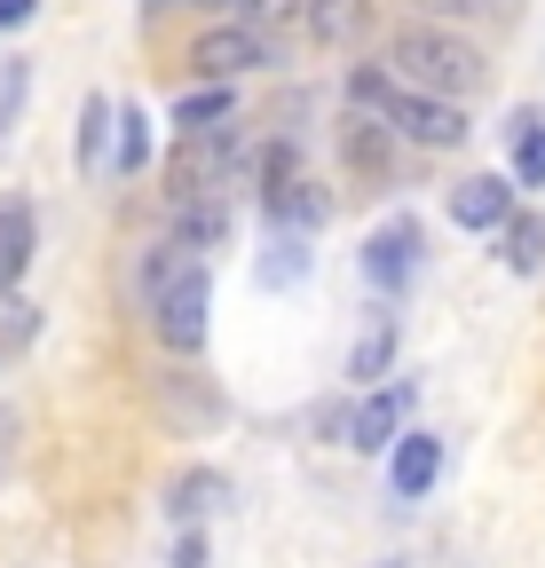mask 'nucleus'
<instances>
[{"label": "nucleus", "mask_w": 545, "mask_h": 568, "mask_svg": "<svg viewBox=\"0 0 545 568\" xmlns=\"http://www.w3.org/2000/svg\"><path fill=\"white\" fill-rule=\"evenodd\" d=\"M238 9V24H253V32H277L285 17H301V0H230Z\"/></svg>", "instance_id": "nucleus-23"}, {"label": "nucleus", "mask_w": 545, "mask_h": 568, "mask_svg": "<svg viewBox=\"0 0 545 568\" xmlns=\"http://www.w3.org/2000/svg\"><path fill=\"white\" fill-rule=\"evenodd\" d=\"M412 9H420V24H483L491 9H498V0H412Z\"/></svg>", "instance_id": "nucleus-21"}, {"label": "nucleus", "mask_w": 545, "mask_h": 568, "mask_svg": "<svg viewBox=\"0 0 545 568\" xmlns=\"http://www.w3.org/2000/svg\"><path fill=\"white\" fill-rule=\"evenodd\" d=\"M506 151H514V174L522 182H545V126H537V111H514Z\"/></svg>", "instance_id": "nucleus-18"}, {"label": "nucleus", "mask_w": 545, "mask_h": 568, "mask_svg": "<svg viewBox=\"0 0 545 568\" xmlns=\"http://www.w3.org/2000/svg\"><path fill=\"white\" fill-rule=\"evenodd\" d=\"M395 339H403V332H395V316H387V308H380V316H364V332H356V347H349V379H356V387H380V379H387Z\"/></svg>", "instance_id": "nucleus-13"}, {"label": "nucleus", "mask_w": 545, "mask_h": 568, "mask_svg": "<svg viewBox=\"0 0 545 568\" xmlns=\"http://www.w3.org/2000/svg\"><path fill=\"white\" fill-rule=\"evenodd\" d=\"M190 63H198V80H245V71H261V63H269V32H253V24L198 32Z\"/></svg>", "instance_id": "nucleus-6"}, {"label": "nucleus", "mask_w": 545, "mask_h": 568, "mask_svg": "<svg viewBox=\"0 0 545 568\" xmlns=\"http://www.w3.org/2000/svg\"><path fill=\"white\" fill-rule=\"evenodd\" d=\"M174 568H206V537H182V552H174Z\"/></svg>", "instance_id": "nucleus-27"}, {"label": "nucleus", "mask_w": 545, "mask_h": 568, "mask_svg": "<svg viewBox=\"0 0 545 568\" xmlns=\"http://www.w3.org/2000/svg\"><path fill=\"white\" fill-rule=\"evenodd\" d=\"M17 103H24V63H9V80H0V134H9Z\"/></svg>", "instance_id": "nucleus-25"}, {"label": "nucleus", "mask_w": 545, "mask_h": 568, "mask_svg": "<svg viewBox=\"0 0 545 568\" xmlns=\"http://www.w3.org/2000/svg\"><path fill=\"white\" fill-rule=\"evenodd\" d=\"M349 159L364 166V174H380V166H395V126H380V119H349Z\"/></svg>", "instance_id": "nucleus-16"}, {"label": "nucleus", "mask_w": 545, "mask_h": 568, "mask_svg": "<svg viewBox=\"0 0 545 568\" xmlns=\"http://www.w3.org/2000/svg\"><path fill=\"white\" fill-rule=\"evenodd\" d=\"M230 159H238V111H230V119H214V126H198V134H182V151H174V197L214 190Z\"/></svg>", "instance_id": "nucleus-4"}, {"label": "nucleus", "mask_w": 545, "mask_h": 568, "mask_svg": "<svg viewBox=\"0 0 545 568\" xmlns=\"http://www.w3.org/2000/svg\"><path fill=\"white\" fill-rule=\"evenodd\" d=\"M412 276H420V222H412V213H395V222H380L364 237V284L395 301Z\"/></svg>", "instance_id": "nucleus-3"}, {"label": "nucleus", "mask_w": 545, "mask_h": 568, "mask_svg": "<svg viewBox=\"0 0 545 568\" xmlns=\"http://www.w3.org/2000/svg\"><path fill=\"white\" fill-rule=\"evenodd\" d=\"M506 213H514V182H498V174H466L451 190V222L458 230H498Z\"/></svg>", "instance_id": "nucleus-10"}, {"label": "nucleus", "mask_w": 545, "mask_h": 568, "mask_svg": "<svg viewBox=\"0 0 545 568\" xmlns=\"http://www.w3.org/2000/svg\"><path fill=\"white\" fill-rule=\"evenodd\" d=\"M301 276H309L301 237H277V245H269V261H261V284H301Z\"/></svg>", "instance_id": "nucleus-22"}, {"label": "nucleus", "mask_w": 545, "mask_h": 568, "mask_svg": "<svg viewBox=\"0 0 545 568\" xmlns=\"http://www.w3.org/2000/svg\"><path fill=\"white\" fill-rule=\"evenodd\" d=\"M151 9H198V0H151Z\"/></svg>", "instance_id": "nucleus-28"}, {"label": "nucleus", "mask_w": 545, "mask_h": 568, "mask_svg": "<svg viewBox=\"0 0 545 568\" xmlns=\"http://www.w3.org/2000/svg\"><path fill=\"white\" fill-rule=\"evenodd\" d=\"M32 9H40V0H0V32H17V24H32Z\"/></svg>", "instance_id": "nucleus-26"}, {"label": "nucleus", "mask_w": 545, "mask_h": 568, "mask_svg": "<svg viewBox=\"0 0 545 568\" xmlns=\"http://www.w3.org/2000/svg\"><path fill=\"white\" fill-rule=\"evenodd\" d=\"M174 237L206 261L222 237H230V197L222 190H190V197H174Z\"/></svg>", "instance_id": "nucleus-9"}, {"label": "nucleus", "mask_w": 545, "mask_h": 568, "mask_svg": "<svg viewBox=\"0 0 545 568\" xmlns=\"http://www.w3.org/2000/svg\"><path fill=\"white\" fill-rule=\"evenodd\" d=\"M230 111H238V95H230L222 80H206V88H190V95L174 103V126L198 134V126H214V119H230Z\"/></svg>", "instance_id": "nucleus-17"}, {"label": "nucleus", "mask_w": 545, "mask_h": 568, "mask_svg": "<svg viewBox=\"0 0 545 568\" xmlns=\"http://www.w3.org/2000/svg\"><path fill=\"white\" fill-rule=\"evenodd\" d=\"M435 474H443V443L435 435H395L387 443V489L403 497V506H420V497L435 489Z\"/></svg>", "instance_id": "nucleus-7"}, {"label": "nucleus", "mask_w": 545, "mask_h": 568, "mask_svg": "<svg viewBox=\"0 0 545 568\" xmlns=\"http://www.w3.org/2000/svg\"><path fill=\"white\" fill-rule=\"evenodd\" d=\"M24 261H32V205H0V293H17Z\"/></svg>", "instance_id": "nucleus-15"}, {"label": "nucleus", "mask_w": 545, "mask_h": 568, "mask_svg": "<svg viewBox=\"0 0 545 568\" xmlns=\"http://www.w3.org/2000/svg\"><path fill=\"white\" fill-rule=\"evenodd\" d=\"M111 134H119V174H134V166H143L151 159V119H143V103H111Z\"/></svg>", "instance_id": "nucleus-19"}, {"label": "nucleus", "mask_w": 545, "mask_h": 568, "mask_svg": "<svg viewBox=\"0 0 545 568\" xmlns=\"http://www.w3.org/2000/svg\"><path fill=\"white\" fill-rule=\"evenodd\" d=\"M198 268H206V261H198L182 237H166V245H151V253H143V268H134V293H143V308H151V301H166L174 284H182V276H198Z\"/></svg>", "instance_id": "nucleus-12"}, {"label": "nucleus", "mask_w": 545, "mask_h": 568, "mask_svg": "<svg viewBox=\"0 0 545 568\" xmlns=\"http://www.w3.org/2000/svg\"><path fill=\"white\" fill-rule=\"evenodd\" d=\"M103 142H111V103L95 95V103H88V126H80V159H88V166H103Z\"/></svg>", "instance_id": "nucleus-24"}, {"label": "nucleus", "mask_w": 545, "mask_h": 568, "mask_svg": "<svg viewBox=\"0 0 545 568\" xmlns=\"http://www.w3.org/2000/svg\"><path fill=\"white\" fill-rule=\"evenodd\" d=\"M301 17H309L316 48H356L380 9H372V0H301Z\"/></svg>", "instance_id": "nucleus-11"}, {"label": "nucleus", "mask_w": 545, "mask_h": 568, "mask_svg": "<svg viewBox=\"0 0 545 568\" xmlns=\"http://www.w3.org/2000/svg\"><path fill=\"white\" fill-rule=\"evenodd\" d=\"M498 261L514 268V276H529V268H545V213H506L498 222Z\"/></svg>", "instance_id": "nucleus-14"}, {"label": "nucleus", "mask_w": 545, "mask_h": 568, "mask_svg": "<svg viewBox=\"0 0 545 568\" xmlns=\"http://www.w3.org/2000/svg\"><path fill=\"white\" fill-rule=\"evenodd\" d=\"M387 71L403 88H420V95H443V103L483 95V80H491L483 48L458 40L451 24H403V32H387Z\"/></svg>", "instance_id": "nucleus-1"}, {"label": "nucleus", "mask_w": 545, "mask_h": 568, "mask_svg": "<svg viewBox=\"0 0 545 568\" xmlns=\"http://www.w3.org/2000/svg\"><path fill=\"white\" fill-rule=\"evenodd\" d=\"M222 497H230V481H222L214 466H198V474H182V481H174V514H182V521H190V514H214Z\"/></svg>", "instance_id": "nucleus-20"}, {"label": "nucleus", "mask_w": 545, "mask_h": 568, "mask_svg": "<svg viewBox=\"0 0 545 568\" xmlns=\"http://www.w3.org/2000/svg\"><path fill=\"white\" fill-rule=\"evenodd\" d=\"M349 103H356L364 119H380V126H403L412 142H427V151H451V142H466V111H458V103L403 88L395 71H380V63H356V71H349Z\"/></svg>", "instance_id": "nucleus-2"}, {"label": "nucleus", "mask_w": 545, "mask_h": 568, "mask_svg": "<svg viewBox=\"0 0 545 568\" xmlns=\"http://www.w3.org/2000/svg\"><path fill=\"white\" fill-rule=\"evenodd\" d=\"M206 308H214V284H206V268L198 276H182L166 301H151V316H159V339L174 347V355H198L206 347Z\"/></svg>", "instance_id": "nucleus-5"}, {"label": "nucleus", "mask_w": 545, "mask_h": 568, "mask_svg": "<svg viewBox=\"0 0 545 568\" xmlns=\"http://www.w3.org/2000/svg\"><path fill=\"white\" fill-rule=\"evenodd\" d=\"M403 410H412V387H372L349 418V450H387L403 435Z\"/></svg>", "instance_id": "nucleus-8"}]
</instances>
